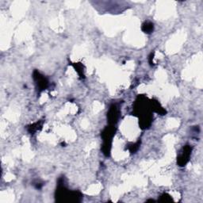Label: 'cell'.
<instances>
[{
	"instance_id": "1",
	"label": "cell",
	"mask_w": 203,
	"mask_h": 203,
	"mask_svg": "<svg viewBox=\"0 0 203 203\" xmlns=\"http://www.w3.org/2000/svg\"><path fill=\"white\" fill-rule=\"evenodd\" d=\"M191 152V148L190 147H186L184 148L183 153L179 156V163L180 166H184L186 164V162L188 161V158L190 156V153Z\"/></svg>"
},
{
	"instance_id": "2",
	"label": "cell",
	"mask_w": 203,
	"mask_h": 203,
	"mask_svg": "<svg viewBox=\"0 0 203 203\" xmlns=\"http://www.w3.org/2000/svg\"><path fill=\"white\" fill-rule=\"evenodd\" d=\"M153 27H154V26H153L152 23L149 22H145L143 25L142 30H144V33H150L153 31Z\"/></svg>"
}]
</instances>
